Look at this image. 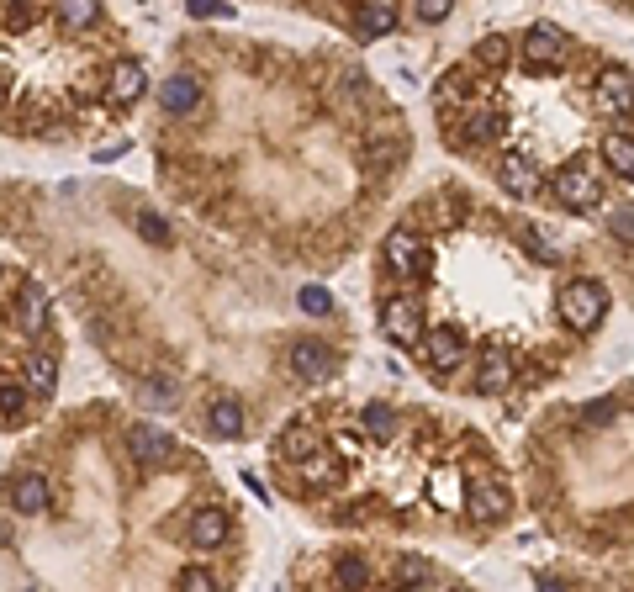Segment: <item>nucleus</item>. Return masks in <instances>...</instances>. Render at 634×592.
I'll list each match as a JSON object with an SVG mask.
<instances>
[{
  "instance_id": "f704fd0d",
  "label": "nucleus",
  "mask_w": 634,
  "mask_h": 592,
  "mask_svg": "<svg viewBox=\"0 0 634 592\" xmlns=\"http://www.w3.org/2000/svg\"><path fill=\"white\" fill-rule=\"evenodd\" d=\"M613 238L634 249V207H619V212H613Z\"/></svg>"
},
{
  "instance_id": "bb28decb",
  "label": "nucleus",
  "mask_w": 634,
  "mask_h": 592,
  "mask_svg": "<svg viewBox=\"0 0 634 592\" xmlns=\"http://www.w3.org/2000/svg\"><path fill=\"white\" fill-rule=\"evenodd\" d=\"M53 11H59V22L74 27V32H90L101 22V0H59Z\"/></svg>"
},
{
  "instance_id": "cd10ccee",
  "label": "nucleus",
  "mask_w": 634,
  "mask_h": 592,
  "mask_svg": "<svg viewBox=\"0 0 634 592\" xmlns=\"http://www.w3.org/2000/svg\"><path fill=\"white\" fill-rule=\"evenodd\" d=\"M397 582L402 587H439L444 577H439V566L418 561V555H402V561H397Z\"/></svg>"
},
{
  "instance_id": "ddd939ff",
  "label": "nucleus",
  "mask_w": 634,
  "mask_h": 592,
  "mask_svg": "<svg viewBox=\"0 0 634 592\" xmlns=\"http://www.w3.org/2000/svg\"><path fill=\"white\" fill-rule=\"evenodd\" d=\"M428 497H434L439 513H465V471L455 460H444V466L428 476Z\"/></svg>"
},
{
  "instance_id": "f8f14e48",
  "label": "nucleus",
  "mask_w": 634,
  "mask_h": 592,
  "mask_svg": "<svg viewBox=\"0 0 634 592\" xmlns=\"http://www.w3.org/2000/svg\"><path fill=\"white\" fill-rule=\"evenodd\" d=\"M497 185H502L513 201H534V196H539V170H534L524 154H502V159H497Z\"/></svg>"
},
{
  "instance_id": "dca6fc26",
  "label": "nucleus",
  "mask_w": 634,
  "mask_h": 592,
  "mask_svg": "<svg viewBox=\"0 0 634 592\" xmlns=\"http://www.w3.org/2000/svg\"><path fill=\"white\" fill-rule=\"evenodd\" d=\"M191 545L196 550H222L228 545V534H233V524H228V513L222 508H201V513H191Z\"/></svg>"
},
{
  "instance_id": "1a4fd4ad",
  "label": "nucleus",
  "mask_w": 634,
  "mask_h": 592,
  "mask_svg": "<svg viewBox=\"0 0 634 592\" xmlns=\"http://www.w3.org/2000/svg\"><path fill=\"white\" fill-rule=\"evenodd\" d=\"M11 318H16V333H22V339H43L48 333V296H43V286H32V281L16 286Z\"/></svg>"
},
{
  "instance_id": "a878e982",
  "label": "nucleus",
  "mask_w": 634,
  "mask_h": 592,
  "mask_svg": "<svg viewBox=\"0 0 634 592\" xmlns=\"http://www.w3.org/2000/svg\"><path fill=\"white\" fill-rule=\"evenodd\" d=\"M27 381L0 376V423H27Z\"/></svg>"
},
{
  "instance_id": "4c0bfd02",
  "label": "nucleus",
  "mask_w": 634,
  "mask_h": 592,
  "mask_svg": "<svg viewBox=\"0 0 634 592\" xmlns=\"http://www.w3.org/2000/svg\"><path fill=\"white\" fill-rule=\"evenodd\" d=\"M0 101H6V85H0Z\"/></svg>"
},
{
  "instance_id": "473e14b6",
  "label": "nucleus",
  "mask_w": 634,
  "mask_h": 592,
  "mask_svg": "<svg viewBox=\"0 0 634 592\" xmlns=\"http://www.w3.org/2000/svg\"><path fill=\"white\" fill-rule=\"evenodd\" d=\"M296 302H302V312H312V318H323V312H333V296H328L323 286H302V296H296Z\"/></svg>"
},
{
  "instance_id": "b1692460",
  "label": "nucleus",
  "mask_w": 634,
  "mask_h": 592,
  "mask_svg": "<svg viewBox=\"0 0 634 592\" xmlns=\"http://www.w3.org/2000/svg\"><path fill=\"white\" fill-rule=\"evenodd\" d=\"M492 138H497V111H481V106H471V111H465V127H455L460 148H481Z\"/></svg>"
},
{
  "instance_id": "4468645a",
  "label": "nucleus",
  "mask_w": 634,
  "mask_h": 592,
  "mask_svg": "<svg viewBox=\"0 0 634 592\" xmlns=\"http://www.w3.org/2000/svg\"><path fill=\"white\" fill-rule=\"evenodd\" d=\"M333 370H339V360H333V349L312 344V339L291 344V376H296V381H323V376H333Z\"/></svg>"
},
{
  "instance_id": "4be33fe9",
  "label": "nucleus",
  "mask_w": 634,
  "mask_h": 592,
  "mask_svg": "<svg viewBox=\"0 0 634 592\" xmlns=\"http://www.w3.org/2000/svg\"><path fill=\"white\" fill-rule=\"evenodd\" d=\"M317 444H323V439H317V423L296 418L291 429H286L281 439H275V455H281V460H291V466H296V460H307V455L317 450Z\"/></svg>"
},
{
  "instance_id": "aec40b11",
  "label": "nucleus",
  "mask_w": 634,
  "mask_h": 592,
  "mask_svg": "<svg viewBox=\"0 0 634 592\" xmlns=\"http://www.w3.org/2000/svg\"><path fill=\"white\" fill-rule=\"evenodd\" d=\"M354 32L360 37H391L397 32V6H391V0H365V6L354 11Z\"/></svg>"
},
{
  "instance_id": "0eeeda50",
  "label": "nucleus",
  "mask_w": 634,
  "mask_h": 592,
  "mask_svg": "<svg viewBox=\"0 0 634 592\" xmlns=\"http://www.w3.org/2000/svg\"><path fill=\"white\" fill-rule=\"evenodd\" d=\"M592 106H598L603 117H634V80L624 69H603L598 80H592Z\"/></svg>"
},
{
  "instance_id": "393cba45",
  "label": "nucleus",
  "mask_w": 634,
  "mask_h": 592,
  "mask_svg": "<svg viewBox=\"0 0 634 592\" xmlns=\"http://www.w3.org/2000/svg\"><path fill=\"white\" fill-rule=\"evenodd\" d=\"M603 164L619 180H634V138L629 133H608L603 138Z\"/></svg>"
},
{
  "instance_id": "f03ea898",
  "label": "nucleus",
  "mask_w": 634,
  "mask_h": 592,
  "mask_svg": "<svg viewBox=\"0 0 634 592\" xmlns=\"http://www.w3.org/2000/svg\"><path fill=\"white\" fill-rule=\"evenodd\" d=\"M508 508H513V492L497 471H481L471 487H465V518H471V524H502Z\"/></svg>"
},
{
  "instance_id": "72a5a7b5",
  "label": "nucleus",
  "mask_w": 634,
  "mask_h": 592,
  "mask_svg": "<svg viewBox=\"0 0 634 592\" xmlns=\"http://www.w3.org/2000/svg\"><path fill=\"white\" fill-rule=\"evenodd\" d=\"M180 587H191V592H207V587H217V577H212L207 566H185V571H180Z\"/></svg>"
},
{
  "instance_id": "e433bc0d",
  "label": "nucleus",
  "mask_w": 634,
  "mask_h": 592,
  "mask_svg": "<svg viewBox=\"0 0 634 592\" xmlns=\"http://www.w3.org/2000/svg\"><path fill=\"white\" fill-rule=\"evenodd\" d=\"M191 16H228V0H185Z\"/></svg>"
},
{
  "instance_id": "5701e85b",
  "label": "nucleus",
  "mask_w": 634,
  "mask_h": 592,
  "mask_svg": "<svg viewBox=\"0 0 634 592\" xmlns=\"http://www.w3.org/2000/svg\"><path fill=\"white\" fill-rule=\"evenodd\" d=\"M397 429H402L397 407H386V402H365V407H360V434H365V439L386 444V439H397Z\"/></svg>"
},
{
  "instance_id": "423d86ee",
  "label": "nucleus",
  "mask_w": 634,
  "mask_h": 592,
  "mask_svg": "<svg viewBox=\"0 0 634 592\" xmlns=\"http://www.w3.org/2000/svg\"><path fill=\"white\" fill-rule=\"evenodd\" d=\"M386 270L402 281H423L428 275V244L418 233H391L386 238Z\"/></svg>"
},
{
  "instance_id": "7c9ffc66",
  "label": "nucleus",
  "mask_w": 634,
  "mask_h": 592,
  "mask_svg": "<svg viewBox=\"0 0 634 592\" xmlns=\"http://www.w3.org/2000/svg\"><path fill=\"white\" fill-rule=\"evenodd\" d=\"M133 222H138V233L148 238V244H159V249H170V222H164L159 212H138Z\"/></svg>"
},
{
  "instance_id": "39448f33",
  "label": "nucleus",
  "mask_w": 634,
  "mask_h": 592,
  "mask_svg": "<svg viewBox=\"0 0 634 592\" xmlns=\"http://www.w3.org/2000/svg\"><path fill=\"white\" fill-rule=\"evenodd\" d=\"M524 64L529 69H561L566 64V32L555 22H534L524 32Z\"/></svg>"
},
{
  "instance_id": "f257e3e1",
  "label": "nucleus",
  "mask_w": 634,
  "mask_h": 592,
  "mask_svg": "<svg viewBox=\"0 0 634 592\" xmlns=\"http://www.w3.org/2000/svg\"><path fill=\"white\" fill-rule=\"evenodd\" d=\"M555 307H561V323L571 333H592L608 318V291L598 281H566L561 296H555Z\"/></svg>"
},
{
  "instance_id": "9d476101",
  "label": "nucleus",
  "mask_w": 634,
  "mask_h": 592,
  "mask_svg": "<svg viewBox=\"0 0 634 592\" xmlns=\"http://www.w3.org/2000/svg\"><path fill=\"white\" fill-rule=\"evenodd\" d=\"M418 349H423L428 370H439V376H450V370L465 360V333H460V328H428Z\"/></svg>"
},
{
  "instance_id": "2eb2a0df",
  "label": "nucleus",
  "mask_w": 634,
  "mask_h": 592,
  "mask_svg": "<svg viewBox=\"0 0 634 592\" xmlns=\"http://www.w3.org/2000/svg\"><path fill=\"white\" fill-rule=\"evenodd\" d=\"M143 85H148V69L138 59H117V64H111V74H106V96L117 101V106H133L143 96Z\"/></svg>"
},
{
  "instance_id": "c756f323",
  "label": "nucleus",
  "mask_w": 634,
  "mask_h": 592,
  "mask_svg": "<svg viewBox=\"0 0 634 592\" xmlns=\"http://www.w3.org/2000/svg\"><path fill=\"white\" fill-rule=\"evenodd\" d=\"M508 37H481V43H476V64L481 69H502V64H508Z\"/></svg>"
},
{
  "instance_id": "9b49d317",
  "label": "nucleus",
  "mask_w": 634,
  "mask_h": 592,
  "mask_svg": "<svg viewBox=\"0 0 634 592\" xmlns=\"http://www.w3.org/2000/svg\"><path fill=\"white\" fill-rule=\"evenodd\" d=\"M296 466H302V481H307V487H317V492L344 487V476H349V460L339 450H323V444H317L307 460H296Z\"/></svg>"
},
{
  "instance_id": "c85d7f7f",
  "label": "nucleus",
  "mask_w": 634,
  "mask_h": 592,
  "mask_svg": "<svg viewBox=\"0 0 634 592\" xmlns=\"http://www.w3.org/2000/svg\"><path fill=\"white\" fill-rule=\"evenodd\" d=\"M212 434L217 439H238V434H244V407L228 402V397L212 402Z\"/></svg>"
},
{
  "instance_id": "412c9836",
  "label": "nucleus",
  "mask_w": 634,
  "mask_h": 592,
  "mask_svg": "<svg viewBox=\"0 0 634 592\" xmlns=\"http://www.w3.org/2000/svg\"><path fill=\"white\" fill-rule=\"evenodd\" d=\"M159 101H164L170 117H185V111L201 101V80H196V74H170V80L159 85Z\"/></svg>"
},
{
  "instance_id": "a211bd4d",
  "label": "nucleus",
  "mask_w": 634,
  "mask_h": 592,
  "mask_svg": "<svg viewBox=\"0 0 634 592\" xmlns=\"http://www.w3.org/2000/svg\"><path fill=\"white\" fill-rule=\"evenodd\" d=\"M22 381L32 397H53V386H59V360L48 355V349H32V355H22Z\"/></svg>"
},
{
  "instance_id": "f3484780",
  "label": "nucleus",
  "mask_w": 634,
  "mask_h": 592,
  "mask_svg": "<svg viewBox=\"0 0 634 592\" xmlns=\"http://www.w3.org/2000/svg\"><path fill=\"white\" fill-rule=\"evenodd\" d=\"M127 444H133V455L143 460V466H170V460H175V439L159 434V429H148V423H138V429L127 434Z\"/></svg>"
},
{
  "instance_id": "20e7f679",
  "label": "nucleus",
  "mask_w": 634,
  "mask_h": 592,
  "mask_svg": "<svg viewBox=\"0 0 634 592\" xmlns=\"http://www.w3.org/2000/svg\"><path fill=\"white\" fill-rule=\"evenodd\" d=\"M550 191H555V201H561V207H571V212L603 207V180L592 175L587 164H566V170L550 180Z\"/></svg>"
},
{
  "instance_id": "6e6552de",
  "label": "nucleus",
  "mask_w": 634,
  "mask_h": 592,
  "mask_svg": "<svg viewBox=\"0 0 634 592\" xmlns=\"http://www.w3.org/2000/svg\"><path fill=\"white\" fill-rule=\"evenodd\" d=\"M518 381V370H513V355L502 344H487L481 349V360H476V392L481 397H502L508 386Z\"/></svg>"
},
{
  "instance_id": "6ab92c4d",
  "label": "nucleus",
  "mask_w": 634,
  "mask_h": 592,
  "mask_svg": "<svg viewBox=\"0 0 634 592\" xmlns=\"http://www.w3.org/2000/svg\"><path fill=\"white\" fill-rule=\"evenodd\" d=\"M48 503H53V487L37 471H22V476L11 481V508L16 513H43Z\"/></svg>"
},
{
  "instance_id": "7ed1b4c3",
  "label": "nucleus",
  "mask_w": 634,
  "mask_h": 592,
  "mask_svg": "<svg viewBox=\"0 0 634 592\" xmlns=\"http://www.w3.org/2000/svg\"><path fill=\"white\" fill-rule=\"evenodd\" d=\"M381 333L391 344H402V349H418L423 333H428L418 296H386V302H381Z\"/></svg>"
},
{
  "instance_id": "2f4dec72",
  "label": "nucleus",
  "mask_w": 634,
  "mask_h": 592,
  "mask_svg": "<svg viewBox=\"0 0 634 592\" xmlns=\"http://www.w3.org/2000/svg\"><path fill=\"white\" fill-rule=\"evenodd\" d=\"M333 577H339L344 587H370V566H365V561H354V555H344V561L333 566Z\"/></svg>"
},
{
  "instance_id": "c9c22d12",
  "label": "nucleus",
  "mask_w": 634,
  "mask_h": 592,
  "mask_svg": "<svg viewBox=\"0 0 634 592\" xmlns=\"http://www.w3.org/2000/svg\"><path fill=\"white\" fill-rule=\"evenodd\" d=\"M455 11V0H418V22H444Z\"/></svg>"
}]
</instances>
